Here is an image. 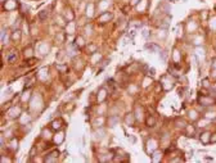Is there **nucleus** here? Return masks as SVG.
<instances>
[{
  "label": "nucleus",
  "mask_w": 216,
  "mask_h": 163,
  "mask_svg": "<svg viewBox=\"0 0 216 163\" xmlns=\"http://www.w3.org/2000/svg\"><path fill=\"white\" fill-rule=\"evenodd\" d=\"M199 103L202 105H214L215 104V99L211 98V97H207V95H205V97L199 98Z\"/></svg>",
  "instance_id": "f257e3e1"
},
{
  "label": "nucleus",
  "mask_w": 216,
  "mask_h": 163,
  "mask_svg": "<svg viewBox=\"0 0 216 163\" xmlns=\"http://www.w3.org/2000/svg\"><path fill=\"white\" fill-rule=\"evenodd\" d=\"M203 86H205V88H207V86H208V80L207 78L203 80Z\"/></svg>",
  "instance_id": "20e7f679"
},
{
  "label": "nucleus",
  "mask_w": 216,
  "mask_h": 163,
  "mask_svg": "<svg viewBox=\"0 0 216 163\" xmlns=\"http://www.w3.org/2000/svg\"><path fill=\"white\" fill-rule=\"evenodd\" d=\"M211 143H216V132L214 134V136H211Z\"/></svg>",
  "instance_id": "7ed1b4c3"
},
{
  "label": "nucleus",
  "mask_w": 216,
  "mask_h": 163,
  "mask_svg": "<svg viewBox=\"0 0 216 163\" xmlns=\"http://www.w3.org/2000/svg\"><path fill=\"white\" fill-rule=\"evenodd\" d=\"M40 18H41V20H44V18H45V11H42L40 13Z\"/></svg>",
  "instance_id": "39448f33"
},
{
  "label": "nucleus",
  "mask_w": 216,
  "mask_h": 163,
  "mask_svg": "<svg viewBox=\"0 0 216 163\" xmlns=\"http://www.w3.org/2000/svg\"><path fill=\"white\" fill-rule=\"evenodd\" d=\"M201 141H202L203 144L211 143V134L210 132H203L202 136H201Z\"/></svg>",
  "instance_id": "f03ea898"
}]
</instances>
